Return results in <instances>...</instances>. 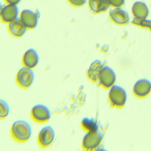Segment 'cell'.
<instances>
[{
	"label": "cell",
	"mask_w": 151,
	"mask_h": 151,
	"mask_svg": "<svg viewBox=\"0 0 151 151\" xmlns=\"http://www.w3.org/2000/svg\"><path fill=\"white\" fill-rule=\"evenodd\" d=\"M32 134V129L27 122L17 120L11 128V135L16 141L24 143L27 141Z\"/></svg>",
	"instance_id": "obj_1"
},
{
	"label": "cell",
	"mask_w": 151,
	"mask_h": 151,
	"mask_svg": "<svg viewBox=\"0 0 151 151\" xmlns=\"http://www.w3.org/2000/svg\"><path fill=\"white\" fill-rule=\"evenodd\" d=\"M127 99V94L121 86H113L109 92V100L111 105L114 107L121 108L125 106Z\"/></svg>",
	"instance_id": "obj_2"
},
{
	"label": "cell",
	"mask_w": 151,
	"mask_h": 151,
	"mask_svg": "<svg viewBox=\"0 0 151 151\" xmlns=\"http://www.w3.org/2000/svg\"><path fill=\"white\" fill-rule=\"evenodd\" d=\"M103 137V133L99 129L88 132L83 140V148L86 150H94L99 147Z\"/></svg>",
	"instance_id": "obj_3"
},
{
	"label": "cell",
	"mask_w": 151,
	"mask_h": 151,
	"mask_svg": "<svg viewBox=\"0 0 151 151\" xmlns=\"http://www.w3.org/2000/svg\"><path fill=\"white\" fill-rule=\"evenodd\" d=\"M34 73L32 69L24 67L20 69L16 76V83L23 88H28L33 84Z\"/></svg>",
	"instance_id": "obj_4"
},
{
	"label": "cell",
	"mask_w": 151,
	"mask_h": 151,
	"mask_svg": "<svg viewBox=\"0 0 151 151\" xmlns=\"http://www.w3.org/2000/svg\"><path fill=\"white\" fill-rule=\"evenodd\" d=\"M116 79L115 72L108 66H104L99 73V83L105 88H110L114 85Z\"/></svg>",
	"instance_id": "obj_5"
},
{
	"label": "cell",
	"mask_w": 151,
	"mask_h": 151,
	"mask_svg": "<svg viewBox=\"0 0 151 151\" xmlns=\"http://www.w3.org/2000/svg\"><path fill=\"white\" fill-rule=\"evenodd\" d=\"M31 116L34 121L40 123L46 122L51 118V113L46 106L37 104L31 110Z\"/></svg>",
	"instance_id": "obj_6"
},
{
	"label": "cell",
	"mask_w": 151,
	"mask_h": 151,
	"mask_svg": "<svg viewBox=\"0 0 151 151\" xmlns=\"http://www.w3.org/2000/svg\"><path fill=\"white\" fill-rule=\"evenodd\" d=\"M55 137V133L54 129L52 126L48 125L40 130L38 135V142L42 147L46 148L52 144Z\"/></svg>",
	"instance_id": "obj_7"
},
{
	"label": "cell",
	"mask_w": 151,
	"mask_h": 151,
	"mask_svg": "<svg viewBox=\"0 0 151 151\" xmlns=\"http://www.w3.org/2000/svg\"><path fill=\"white\" fill-rule=\"evenodd\" d=\"M40 17L39 12H33L29 9L23 10L20 15V18L23 21L27 29H34L38 24V19Z\"/></svg>",
	"instance_id": "obj_8"
},
{
	"label": "cell",
	"mask_w": 151,
	"mask_h": 151,
	"mask_svg": "<svg viewBox=\"0 0 151 151\" xmlns=\"http://www.w3.org/2000/svg\"><path fill=\"white\" fill-rule=\"evenodd\" d=\"M151 91V82L148 79H141L137 80L133 87V92L137 98H145Z\"/></svg>",
	"instance_id": "obj_9"
},
{
	"label": "cell",
	"mask_w": 151,
	"mask_h": 151,
	"mask_svg": "<svg viewBox=\"0 0 151 151\" xmlns=\"http://www.w3.org/2000/svg\"><path fill=\"white\" fill-rule=\"evenodd\" d=\"M109 15L112 21L119 25H125L129 22V13L120 8L111 9L110 11Z\"/></svg>",
	"instance_id": "obj_10"
},
{
	"label": "cell",
	"mask_w": 151,
	"mask_h": 151,
	"mask_svg": "<svg viewBox=\"0 0 151 151\" xmlns=\"http://www.w3.org/2000/svg\"><path fill=\"white\" fill-rule=\"evenodd\" d=\"M19 9L17 5H9L3 6L1 10V19L2 22L10 23L17 18Z\"/></svg>",
	"instance_id": "obj_11"
},
{
	"label": "cell",
	"mask_w": 151,
	"mask_h": 151,
	"mask_svg": "<svg viewBox=\"0 0 151 151\" xmlns=\"http://www.w3.org/2000/svg\"><path fill=\"white\" fill-rule=\"evenodd\" d=\"M22 63L24 67L30 69L34 68L39 63V55L36 50L33 48L27 50L23 56Z\"/></svg>",
	"instance_id": "obj_12"
},
{
	"label": "cell",
	"mask_w": 151,
	"mask_h": 151,
	"mask_svg": "<svg viewBox=\"0 0 151 151\" xmlns=\"http://www.w3.org/2000/svg\"><path fill=\"white\" fill-rule=\"evenodd\" d=\"M27 27L23 23L21 18L15 19L9 24V33L14 36V37H21L26 33Z\"/></svg>",
	"instance_id": "obj_13"
},
{
	"label": "cell",
	"mask_w": 151,
	"mask_h": 151,
	"mask_svg": "<svg viewBox=\"0 0 151 151\" xmlns=\"http://www.w3.org/2000/svg\"><path fill=\"white\" fill-rule=\"evenodd\" d=\"M132 12L134 18L146 19L149 15V9L144 2H136L132 5Z\"/></svg>",
	"instance_id": "obj_14"
},
{
	"label": "cell",
	"mask_w": 151,
	"mask_h": 151,
	"mask_svg": "<svg viewBox=\"0 0 151 151\" xmlns=\"http://www.w3.org/2000/svg\"><path fill=\"white\" fill-rule=\"evenodd\" d=\"M88 5L94 14L105 12L110 6L108 0H88Z\"/></svg>",
	"instance_id": "obj_15"
},
{
	"label": "cell",
	"mask_w": 151,
	"mask_h": 151,
	"mask_svg": "<svg viewBox=\"0 0 151 151\" xmlns=\"http://www.w3.org/2000/svg\"><path fill=\"white\" fill-rule=\"evenodd\" d=\"M104 67V64L101 60H96L93 62L88 70V76L92 82L96 83L99 79V73L101 69Z\"/></svg>",
	"instance_id": "obj_16"
},
{
	"label": "cell",
	"mask_w": 151,
	"mask_h": 151,
	"mask_svg": "<svg viewBox=\"0 0 151 151\" xmlns=\"http://www.w3.org/2000/svg\"><path fill=\"white\" fill-rule=\"evenodd\" d=\"M82 127L87 132H91L99 129V125L98 122L94 119H90L88 118H84L81 122Z\"/></svg>",
	"instance_id": "obj_17"
},
{
	"label": "cell",
	"mask_w": 151,
	"mask_h": 151,
	"mask_svg": "<svg viewBox=\"0 0 151 151\" xmlns=\"http://www.w3.org/2000/svg\"><path fill=\"white\" fill-rule=\"evenodd\" d=\"M0 117L1 119H5L9 115V106L8 103L3 99L0 101Z\"/></svg>",
	"instance_id": "obj_18"
},
{
	"label": "cell",
	"mask_w": 151,
	"mask_h": 151,
	"mask_svg": "<svg viewBox=\"0 0 151 151\" xmlns=\"http://www.w3.org/2000/svg\"><path fill=\"white\" fill-rule=\"evenodd\" d=\"M132 24L137 26L142 27L149 28L151 29V21H147L146 19H137L134 18L132 21Z\"/></svg>",
	"instance_id": "obj_19"
},
{
	"label": "cell",
	"mask_w": 151,
	"mask_h": 151,
	"mask_svg": "<svg viewBox=\"0 0 151 151\" xmlns=\"http://www.w3.org/2000/svg\"><path fill=\"white\" fill-rule=\"evenodd\" d=\"M110 5L114 8H120L125 4V0H108Z\"/></svg>",
	"instance_id": "obj_20"
},
{
	"label": "cell",
	"mask_w": 151,
	"mask_h": 151,
	"mask_svg": "<svg viewBox=\"0 0 151 151\" xmlns=\"http://www.w3.org/2000/svg\"><path fill=\"white\" fill-rule=\"evenodd\" d=\"M68 2L76 7H81L86 3V0H68Z\"/></svg>",
	"instance_id": "obj_21"
},
{
	"label": "cell",
	"mask_w": 151,
	"mask_h": 151,
	"mask_svg": "<svg viewBox=\"0 0 151 151\" xmlns=\"http://www.w3.org/2000/svg\"><path fill=\"white\" fill-rule=\"evenodd\" d=\"M5 2L9 5H17L19 2H21V0H5Z\"/></svg>",
	"instance_id": "obj_22"
}]
</instances>
